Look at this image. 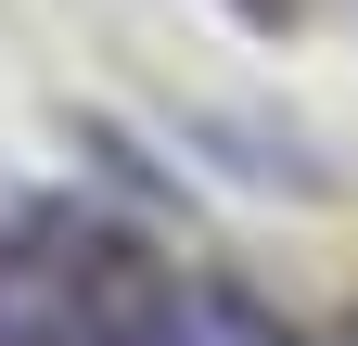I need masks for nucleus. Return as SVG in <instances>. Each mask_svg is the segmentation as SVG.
<instances>
[{"instance_id":"nucleus-2","label":"nucleus","mask_w":358,"mask_h":346,"mask_svg":"<svg viewBox=\"0 0 358 346\" xmlns=\"http://www.w3.org/2000/svg\"><path fill=\"white\" fill-rule=\"evenodd\" d=\"M128 346H282V321H268L256 295H231V282H166V308Z\"/></svg>"},{"instance_id":"nucleus-1","label":"nucleus","mask_w":358,"mask_h":346,"mask_svg":"<svg viewBox=\"0 0 358 346\" xmlns=\"http://www.w3.org/2000/svg\"><path fill=\"white\" fill-rule=\"evenodd\" d=\"M0 346H103L90 308H77V282L38 244H0Z\"/></svg>"}]
</instances>
